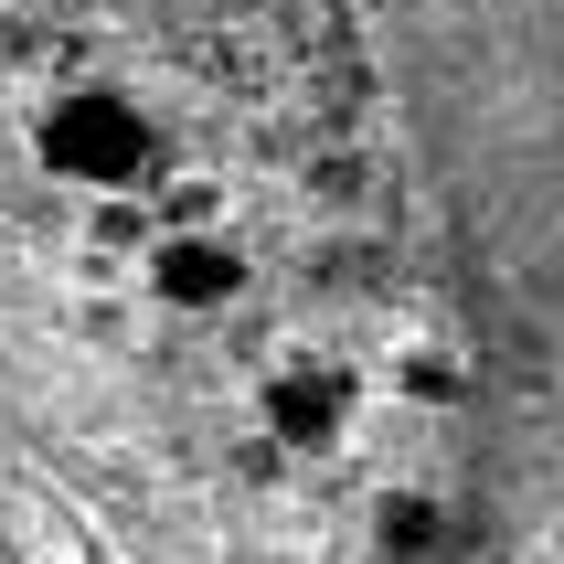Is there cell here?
<instances>
[{
	"instance_id": "cell-2",
	"label": "cell",
	"mask_w": 564,
	"mask_h": 564,
	"mask_svg": "<svg viewBox=\"0 0 564 564\" xmlns=\"http://www.w3.org/2000/svg\"><path fill=\"white\" fill-rule=\"evenodd\" d=\"M0 564H96L86 522L43 490H0Z\"/></svg>"
},
{
	"instance_id": "cell-1",
	"label": "cell",
	"mask_w": 564,
	"mask_h": 564,
	"mask_svg": "<svg viewBox=\"0 0 564 564\" xmlns=\"http://www.w3.org/2000/svg\"><path fill=\"white\" fill-rule=\"evenodd\" d=\"M469 383V533L564 564V0H362Z\"/></svg>"
}]
</instances>
